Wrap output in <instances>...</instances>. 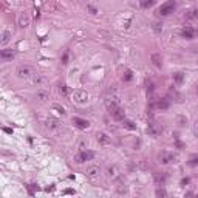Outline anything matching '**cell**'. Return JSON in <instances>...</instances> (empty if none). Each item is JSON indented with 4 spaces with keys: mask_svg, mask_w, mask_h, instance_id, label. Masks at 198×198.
I'll return each instance as SVG.
<instances>
[{
    "mask_svg": "<svg viewBox=\"0 0 198 198\" xmlns=\"http://www.w3.org/2000/svg\"><path fill=\"white\" fill-rule=\"evenodd\" d=\"M3 132H6V133H12L11 129H6V127H3Z\"/></svg>",
    "mask_w": 198,
    "mask_h": 198,
    "instance_id": "cell-37",
    "label": "cell"
},
{
    "mask_svg": "<svg viewBox=\"0 0 198 198\" xmlns=\"http://www.w3.org/2000/svg\"><path fill=\"white\" fill-rule=\"evenodd\" d=\"M107 173H108V176H110V178H115V176H116V169H115V167H108Z\"/></svg>",
    "mask_w": 198,
    "mask_h": 198,
    "instance_id": "cell-28",
    "label": "cell"
},
{
    "mask_svg": "<svg viewBox=\"0 0 198 198\" xmlns=\"http://www.w3.org/2000/svg\"><path fill=\"white\" fill-rule=\"evenodd\" d=\"M159 129H156V125H155V124L153 122H150V124H148V125H147V133L148 135H152V136H156V135H158L159 133Z\"/></svg>",
    "mask_w": 198,
    "mask_h": 198,
    "instance_id": "cell-16",
    "label": "cell"
},
{
    "mask_svg": "<svg viewBox=\"0 0 198 198\" xmlns=\"http://www.w3.org/2000/svg\"><path fill=\"white\" fill-rule=\"evenodd\" d=\"M193 34H195V30H193L192 26H184L183 37H186V39H193Z\"/></svg>",
    "mask_w": 198,
    "mask_h": 198,
    "instance_id": "cell-15",
    "label": "cell"
},
{
    "mask_svg": "<svg viewBox=\"0 0 198 198\" xmlns=\"http://www.w3.org/2000/svg\"><path fill=\"white\" fill-rule=\"evenodd\" d=\"M67 60H68V53H65L64 57H62V64H67Z\"/></svg>",
    "mask_w": 198,
    "mask_h": 198,
    "instance_id": "cell-34",
    "label": "cell"
},
{
    "mask_svg": "<svg viewBox=\"0 0 198 198\" xmlns=\"http://www.w3.org/2000/svg\"><path fill=\"white\" fill-rule=\"evenodd\" d=\"M146 87H147V92L148 93H152V92H153V88H155L153 82H152L150 79H146Z\"/></svg>",
    "mask_w": 198,
    "mask_h": 198,
    "instance_id": "cell-25",
    "label": "cell"
},
{
    "mask_svg": "<svg viewBox=\"0 0 198 198\" xmlns=\"http://www.w3.org/2000/svg\"><path fill=\"white\" fill-rule=\"evenodd\" d=\"M110 115H111V116H113L115 119H116V121H122V119L125 118V115H124V111H122L121 107H116L115 110H111Z\"/></svg>",
    "mask_w": 198,
    "mask_h": 198,
    "instance_id": "cell-10",
    "label": "cell"
},
{
    "mask_svg": "<svg viewBox=\"0 0 198 198\" xmlns=\"http://www.w3.org/2000/svg\"><path fill=\"white\" fill-rule=\"evenodd\" d=\"M73 99H74V102L76 104H79V105H84L88 102V93L84 92V90H76L73 94Z\"/></svg>",
    "mask_w": 198,
    "mask_h": 198,
    "instance_id": "cell-2",
    "label": "cell"
},
{
    "mask_svg": "<svg viewBox=\"0 0 198 198\" xmlns=\"http://www.w3.org/2000/svg\"><path fill=\"white\" fill-rule=\"evenodd\" d=\"M59 92H60L62 94H67V85H64V84L59 85Z\"/></svg>",
    "mask_w": 198,
    "mask_h": 198,
    "instance_id": "cell-31",
    "label": "cell"
},
{
    "mask_svg": "<svg viewBox=\"0 0 198 198\" xmlns=\"http://www.w3.org/2000/svg\"><path fill=\"white\" fill-rule=\"evenodd\" d=\"M73 124L76 127H79V129H88L90 127V122L87 121V119H82V118H77V116L73 118Z\"/></svg>",
    "mask_w": 198,
    "mask_h": 198,
    "instance_id": "cell-6",
    "label": "cell"
},
{
    "mask_svg": "<svg viewBox=\"0 0 198 198\" xmlns=\"http://www.w3.org/2000/svg\"><path fill=\"white\" fill-rule=\"evenodd\" d=\"M159 163H163V164H169V163H172V161H175V156L170 155V153H167V152H163V153H159Z\"/></svg>",
    "mask_w": 198,
    "mask_h": 198,
    "instance_id": "cell-7",
    "label": "cell"
},
{
    "mask_svg": "<svg viewBox=\"0 0 198 198\" xmlns=\"http://www.w3.org/2000/svg\"><path fill=\"white\" fill-rule=\"evenodd\" d=\"M189 166H198V156H192L189 161Z\"/></svg>",
    "mask_w": 198,
    "mask_h": 198,
    "instance_id": "cell-29",
    "label": "cell"
},
{
    "mask_svg": "<svg viewBox=\"0 0 198 198\" xmlns=\"http://www.w3.org/2000/svg\"><path fill=\"white\" fill-rule=\"evenodd\" d=\"M9 40H11V31H9V30H5V31L2 33V39H0V43L5 47V45L9 43Z\"/></svg>",
    "mask_w": 198,
    "mask_h": 198,
    "instance_id": "cell-13",
    "label": "cell"
},
{
    "mask_svg": "<svg viewBox=\"0 0 198 198\" xmlns=\"http://www.w3.org/2000/svg\"><path fill=\"white\" fill-rule=\"evenodd\" d=\"M0 57H2L3 60H11L12 57H14V51H12V50H2V51H0Z\"/></svg>",
    "mask_w": 198,
    "mask_h": 198,
    "instance_id": "cell-14",
    "label": "cell"
},
{
    "mask_svg": "<svg viewBox=\"0 0 198 198\" xmlns=\"http://www.w3.org/2000/svg\"><path fill=\"white\" fill-rule=\"evenodd\" d=\"M88 11H92V14H96V8H94V6H88Z\"/></svg>",
    "mask_w": 198,
    "mask_h": 198,
    "instance_id": "cell-36",
    "label": "cell"
},
{
    "mask_svg": "<svg viewBox=\"0 0 198 198\" xmlns=\"http://www.w3.org/2000/svg\"><path fill=\"white\" fill-rule=\"evenodd\" d=\"M118 193H127V187L124 186V187H119L118 189Z\"/></svg>",
    "mask_w": 198,
    "mask_h": 198,
    "instance_id": "cell-33",
    "label": "cell"
},
{
    "mask_svg": "<svg viewBox=\"0 0 198 198\" xmlns=\"http://www.w3.org/2000/svg\"><path fill=\"white\" fill-rule=\"evenodd\" d=\"M93 152H88V150H81V153L76 156V163H79V164H82V163H85V161H90L93 158Z\"/></svg>",
    "mask_w": 198,
    "mask_h": 198,
    "instance_id": "cell-4",
    "label": "cell"
},
{
    "mask_svg": "<svg viewBox=\"0 0 198 198\" xmlns=\"http://www.w3.org/2000/svg\"><path fill=\"white\" fill-rule=\"evenodd\" d=\"M195 92H197V94H198V85H197V88H195Z\"/></svg>",
    "mask_w": 198,
    "mask_h": 198,
    "instance_id": "cell-39",
    "label": "cell"
},
{
    "mask_svg": "<svg viewBox=\"0 0 198 198\" xmlns=\"http://www.w3.org/2000/svg\"><path fill=\"white\" fill-rule=\"evenodd\" d=\"M36 98L39 99V101H47V99H48V93L47 92H37Z\"/></svg>",
    "mask_w": 198,
    "mask_h": 198,
    "instance_id": "cell-23",
    "label": "cell"
},
{
    "mask_svg": "<svg viewBox=\"0 0 198 198\" xmlns=\"http://www.w3.org/2000/svg\"><path fill=\"white\" fill-rule=\"evenodd\" d=\"M42 81H43V77L40 76V74H34V77H33V84H40Z\"/></svg>",
    "mask_w": 198,
    "mask_h": 198,
    "instance_id": "cell-27",
    "label": "cell"
},
{
    "mask_svg": "<svg viewBox=\"0 0 198 198\" xmlns=\"http://www.w3.org/2000/svg\"><path fill=\"white\" fill-rule=\"evenodd\" d=\"M167 193H166V191L164 189H156V197H166Z\"/></svg>",
    "mask_w": 198,
    "mask_h": 198,
    "instance_id": "cell-30",
    "label": "cell"
},
{
    "mask_svg": "<svg viewBox=\"0 0 198 198\" xmlns=\"http://www.w3.org/2000/svg\"><path fill=\"white\" fill-rule=\"evenodd\" d=\"M186 122H187V119H186V118H183V116H181L180 118V125H184V124Z\"/></svg>",
    "mask_w": 198,
    "mask_h": 198,
    "instance_id": "cell-35",
    "label": "cell"
},
{
    "mask_svg": "<svg viewBox=\"0 0 198 198\" xmlns=\"http://www.w3.org/2000/svg\"><path fill=\"white\" fill-rule=\"evenodd\" d=\"M150 60H152V64H153L156 68H161V67H163V57H161L159 53H155V54H152Z\"/></svg>",
    "mask_w": 198,
    "mask_h": 198,
    "instance_id": "cell-11",
    "label": "cell"
},
{
    "mask_svg": "<svg viewBox=\"0 0 198 198\" xmlns=\"http://www.w3.org/2000/svg\"><path fill=\"white\" fill-rule=\"evenodd\" d=\"M169 107H170V101L166 99V98L159 99V101L156 102V108H158V110H167Z\"/></svg>",
    "mask_w": 198,
    "mask_h": 198,
    "instance_id": "cell-12",
    "label": "cell"
},
{
    "mask_svg": "<svg viewBox=\"0 0 198 198\" xmlns=\"http://www.w3.org/2000/svg\"><path fill=\"white\" fill-rule=\"evenodd\" d=\"M152 28H153V31L156 34H161V33H163V23H159V22H153Z\"/></svg>",
    "mask_w": 198,
    "mask_h": 198,
    "instance_id": "cell-20",
    "label": "cell"
},
{
    "mask_svg": "<svg viewBox=\"0 0 198 198\" xmlns=\"http://www.w3.org/2000/svg\"><path fill=\"white\" fill-rule=\"evenodd\" d=\"M85 175H87V178H90V180H96L99 176V167L98 166H90L88 169H87Z\"/></svg>",
    "mask_w": 198,
    "mask_h": 198,
    "instance_id": "cell-5",
    "label": "cell"
},
{
    "mask_svg": "<svg viewBox=\"0 0 198 198\" xmlns=\"http://www.w3.org/2000/svg\"><path fill=\"white\" fill-rule=\"evenodd\" d=\"M65 193H74V191H73V189H67V191H65Z\"/></svg>",
    "mask_w": 198,
    "mask_h": 198,
    "instance_id": "cell-38",
    "label": "cell"
},
{
    "mask_svg": "<svg viewBox=\"0 0 198 198\" xmlns=\"http://www.w3.org/2000/svg\"><path fill=\"white\" fill-rule=\"evenodd\" d=\"M16 73H17V76L20 77V79H30V77L33 76V70L28 67V65H20Z\"/></svg>",
    "mask_w": 198,
    "mask_h": 198,
    "instance_id": "cell-3",
    "label": "cell"
},
{
    "mask_svg": "<svg viewBox=\"0 0 198 198\" xmlns=\"http://www.w3.org/2000/svg\"><path fill=\"white\" fill-rule=\"evenodd\" d=\"M132 77H133V73H132L130 70H127V71L124 73V76H122V81L124 82H129V81H132Z\"/></svg>",
    "mask_w": 198,
    "mask_h": 198,
    "instance_id": "cell-24",
    "label": "cell"
},
{
    "mask_svg": "<svg viewBox=\"0 0 198 198\" xmlns=\"http://www.w3.org/2000/svg\"><path fill=\"white\" fill-rule=\"evenodd\" d=\"M183 81H184V73H183V71H178V73L173 74V82H175V84L180 85Z\"/></svg>",
    "mask_w": 198,
    "mask_h": 198,
    "instance_id": "cell-18",
    "label": "cell"
},
{
    "mask_svg": "<svg viewBox=\"0 0 198 198\" xmlns=\"http://www.w3.org/2000/svg\"><path fill=\"white\" fill-rule=\"evenodd\" d=\"M122 124H124V127H125V129H129V130H136V124H135L133 121H129V119L124 118V119H122Z\"/></svg>",
    "mask_w": 198,
    "mask_h": 198,
    "instance_id": "cell-19",
    "label": "cell"
},
{
    "mask_svg": "<svg viewBox=\"0 0 198 198\" xmlns=\"http://www.w3.org/2000/svg\"><path fill=\"white\" fill-rule=\"evenodd\" d=\"M48 127H51V129L57 130V129H59V121H56V119H51V118H50V119H48Z\"/></svg>",
    "mask_w": 198,
    "mask_h": 198,
    "instance_id": "cell-22",
    "label": "cell"
},
{
    "mask_svg": "<svg viewBox=\"0 0 198 198\" xmlns=\"http://www.w3.org/2000/svg\"><path fill=\"white\" fill-rule=\"evenodd\" d=\"M96 139H98V142L99 144H102V146H107V144H110V136L107 135V133H102V132H99V133L96 135Z\"/></svg>",
    "mask_w": 198,
    "mask_h": 198,
    "instance_id": "cell-8",
    "label": "cell"
},
{
    "mask_svg": "<svg viewBox=\"0 0 198 198\" xmlns=\"http://www.w3.org/2000/svg\"><path fill=\"white\" fill-rule=\"evenodd\" d=\"M156 0H139V5H141V8H144V9H148V8H152L155 5Z\"/></svg>",
    "mask_w": 198,
    "mask_h": 198,
    "instance_id": "cell-17",
    "label": "cell"
},
{
    "mask_svg": "<svg viewBox=\"0 0 198 198\" xmlns=\"http://www.w3.org/2000/svg\"><path fill=\"white\" fill-rule=\"evenodd\" d=\"M175 6H176L175 0H169V2L163 3V5L159 6V9H158V14H159V16H169V14H170V12H173V9H175Z\"/></svg>",
    "mask_w": 198,
    "mask_h": 198,
    "instance_id": "cell-1",
    "label": "cell"
},
{
    "mask_svg": "<svg viewBox=\"0 0 198 198\" xmlns=\"http://www.w3.org/2000/svg\"><path fill=\"white\" fill-rule=\"evenodd\" d=\"M53 108H54V110H57L60 115H65V108H64V107H62V105H59V104H53Z\"/></svg>",
    "mask_w": 198,
    "mask_h": 198,
    "instance_id": "cell-26",
    "label": "cell"
},
{
    "mask_svg": "<svg viewBox=\"0 0 198 198\" xmlns=\"http://www.w3.org/2000/svg\"><path fill=\"white\" fill-rule=\"evenodd\" d=\"M193 135L195 136H198V121L193 124Z\"/></svg>",
    "mask_w": 198,
    "mask_h": 198,
    "instance_id": "cell-32",
    "label": "cell"
},
{
    "mask_svg": "<svg viewBox=\"0 0 198 198\" xmlns=\"http://www.w3.org/2000/svg\"><path fill=\"white\" fill-rule=\"evenodd\" d=\"M186 19L187 20H192V19H198V9H192L186 14Z\"/></svg>",
    "mask_w": 198,
    "mask_h": 198,
    "instance_id": "cell-21",
    "label": "cell"
},
{
    "mask_svg": "<svg viewBox=\"0 0 198 198\" xmlns=\"http://www.w3.org/2000/svg\"><path fill=\"white\" fill-rule=\"evenodd\" d=\"M17 25H19V28H26L28 25H30V17H28V16L25 14V12H22V14L19 16Z\"/></svg>",
    "mask_w": 198,
    "mask_h": 198,
    "instance_id": "cell-9",
    "label": "cell"
}]
</instances>
